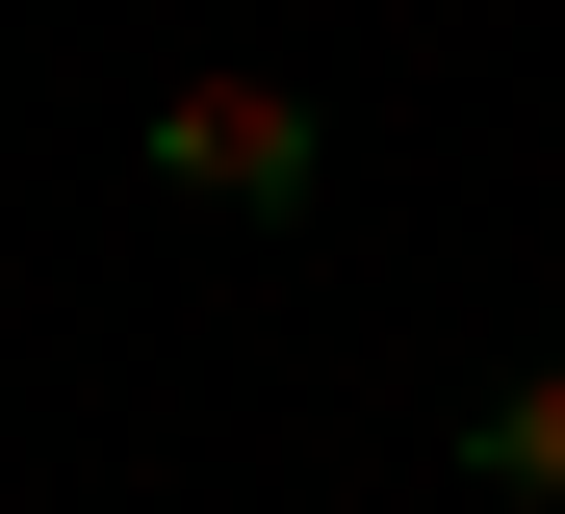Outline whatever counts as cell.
I'll return each instance as SVG.
<instances>
[{
  "label": "cell",
  "instance_id": "cell-1",
  "mask_svg": "<svg viewBox=\"0 0 565 514\" xmlns=\"http://www.w3.org/2000/svg\"><path fill=\"white\" fill-rule=\"evenodd\" d=\"M154 180L232 206V232H282V206L334 180V129H309V77H180V103H154Z\"/></svg>",
  "mask_w": 565,
  "mask_h": 514
},
{
  "label": "cell",
  "instance_id": "cell-2",
  "mask_svg": "<svg viewBox=\"0 0 565 514\" xmlns=\"http://www.w3.org/2000/svg\"><path fill=\"white\" fill-rule=\"evenodd\" d=\"M462 489H489V514H565V360H514L489 411H462Z\"/></svg>",
  "mask_w": 565,
  "mask_h": 514
}]
</instances>
